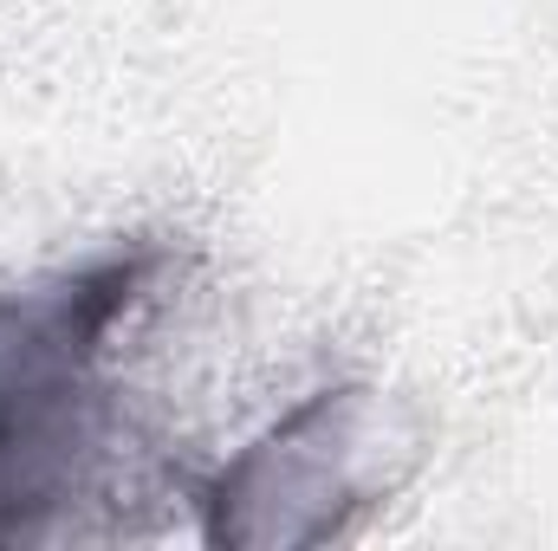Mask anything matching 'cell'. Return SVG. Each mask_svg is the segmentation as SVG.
Returning a JSON list of instances; mask_svg holds the SVG:
<instances>
[{"mask_svg": "<svg viewBox=\"0 0 558 551\" xmlns=\"http://www.w3.org/2000/svg\"><path fill=\"white\" fill-rule=\"evenodd\" d=\"M364 415V390H325L312 403L260 434L215 487H208V539L215 546H318L344 526V506H357V487L344 474L351 428Z\"/></svg>", "mask_w": 558, "mask_h": 551, "instance_id": "obj_1", "label": "cell"}]
</instances>
